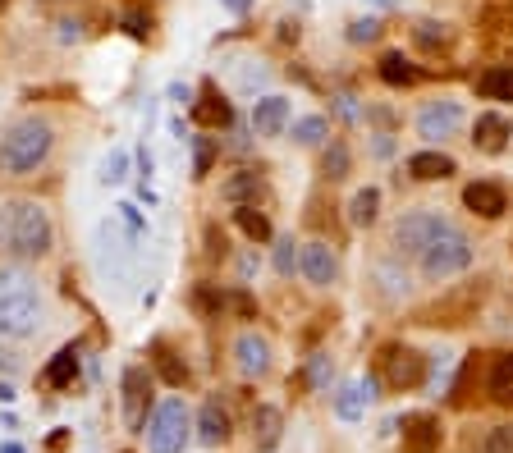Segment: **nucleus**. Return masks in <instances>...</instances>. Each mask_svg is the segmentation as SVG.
I'll return each mask as SVG.
<instances>
[{"instance_id":"nucleus-31","label":"nucleus","mask_w":513,"mask_h":453,"mask_svg":"<svg viewBox=\"0 0 513 453\" xmlns=\"http://www.w3.org/2000/svg\"><path fill=\"white\" fill-rule=\"evenodd\" d=\"M381 37V19H358V23H349V42H376Z\"/></svg>"},{"instance_id":"nucleus-2","label":"nucleus","mask_w":513,"mask_h":453,"mask_svg":"<svg viewBox=\"0 0 513 453\" xmlns=\"http://www.w3.org/2000/svg\"><path fill=\"white\" fill-rule=\"evenodd\" d=\"M42 316V298L28 270L5 266L0 270V335L5 339H28Z\"/></svg>"},{"instance_id":"nucleus-16","label":"nucleus","mask_w":513,"mask_h":453,"mask_svg":"<svg viewBox=\"0 0 513 453\" xmlns=\"http://www.w3.org/2000/svg\"><path fill=\"white\" fill-rule=\"evenodd\" d=\"M252 129L262 133V138H280V133L289 129V101L284 97L252 101Z\"/></svg>"},{"instance_id":"nucleus-35","label":"nucleus","mask_w":513,"mask_h":453,"mask_svg":"<svg viewBox=\"0 0 513 453\" xmlns=\"http://www.w3.org/2000/svg\"><path fill=\"white\" fill-rule=\"evenodd\" d=\"M307 371H312V385H326V380H330V357H321V353H317Z\"/></svg>"},{"instance_id":"nucleus-36","label":"nucleus","mask_w":513,"mask_h":453,"mask_svg":"<svg viewBox=\"0 0 513 453\" xmlns=\"http://www.w3.org/2000/svg\"><path fill=\"white\" fill-rule=\"evenodd\" d=\"M124 28H129V37H147V28H152V23L142 19V14H129V19H124Z\"/></svg>"},{"instance_id":"nucleus-26","label":"nucleus","mask_w":513,"mask_h":453,"mask_svg":"<svg viewBox=\"0 0 513 453\" xmlns=\"http://www.w3.org/2000/svg\"><path fill=\"white\" fill-rule=\"evenodd\" d=\"M262 193H266L262 174H248V170H243L239 179H230V184H225V197H230V202H239V206H252L248 197H262Z\"/></svg>"},{"instance_id":"nucleus-13","label":"nucleus","mask_w":513,"mask_h":453,"mask_svg":"<svg viewBox=\"0 0 513 453\" xmlns=\"http://www.w3.org/2000/svg\"><path fill=\"white\" fill-rule=\"evenodd\" d=\"M147 399H152V376H147V367H129L124 371V421H129L133 431L147 421Z\"/></svg>"},{"instance_id":"nucleus-18","label":"nucleus","mask_w":513,"mask_h":453,"mask_svg":"<svg viewBox=\"0 0 513 453\" xmlns=\"http://www.w3.org/2000/svg\"><path fill=\"white\" fill-rule=\"evenodd\" d=\"M454 170H459V165H454V156H445V151H417V156H408V174L422 179V184L449 179Z\"/></svg>"},{"instance_id":"nucleus-30","label":"nucleus","mask_w":513,"mask_h":453,"mask_svg":"<svg viewBox=\"0 0 513 453\" xmlns=\"http://www.w3.org/2000/svg\"><path fill=\"white\" fill-rule=\"evenodd\" d=\"M321 170H326L330 179H344V174H349V147H344V142H330Z\"/></svg>"},{"instance_id":"nucleus-7","label":"nucleus","mask_w":513,"mask_h":453,"mask_svg":"<svg viewBox=\"0 0 513 453\" xmlns=\"http://www.w3.org/2000/svg\"><path fill=\"white\" fill-rule=\"evenodd\" d=\"M381 367H385V385L390 389H417L426 385V357L417 353V348H385L381 357Z\"/></svg>"},{"instance_id":"nucleus-39","label":"nucleus","mask_w":513,"mask_h":453,"mask_svg":"<svg viewBox=\"0 0 513 453\" xmlns=\"http://www.w3.org/2000/svg\"><path fill=\"white\" fill-rule=\"evenodd\" d=\"M225 5H230V10H248V0H225Z\"/></svg>"},{"instance_id":"nucleus-20","label":"nucleus","mask_w":513,"mask_h":453,"mask_svg":"<svg viewBox=\"0 0 513 453\" xmlns=\"http://www.w3.org/2000/svg\"><path fill=\"white\" fill-rule=\"evenodd\" d=\"M486 394H491L500 408H513V353L495 357L491 376H486Z\"/></svg>"},{"instance_id":"nucleus-40","label":"nucleus","mask_w":513,"mask_h":453,"mask_svg":"<svg viewBox=\"0 0 513 453\" xmlns=\"http://www.w3.org/2000/svg\"><path fill=\"white\" fill-rule=\"evenodd\" d=\"M376 10H394V0H372Z\"/></svg>"},{"instance_id":"nucleus-24","label":"nucleus","mask_w":513,"mask_h":453,"mask_svg":"<svg viewBox=\"0 0 513 453\" xmlns=\"http://www.w3.org/2000/svg\"><path fill=\"white\" fill-rule=\"evenodd\" d=\"M74 376H78V353H74V348H60V353H55V362L46 367V385L65 389V385H74Z\"/></svg>"},{"instance_id":"nucleus-37","label":"nucleus","mask_w":513,"mask_h":453,"mask_svg":"<svg viewBox=\"0 0 513 453\" xmlns=\"http://www.w3.org/2000/svg\"><path fill=\"white\" fill-rule=\"evenodd\" d=\"M339 115H349V119L358 115V106H353V97H339Z\"/></svg>"},{"instance_id":"nucleus-6","label":"nucleus","mask_w":513,"mask_h":453,"mask_svg":"<svg viewBox=\"0 0 513 453\" xmlns=\"http://www.w3.org/2000/svg\"><path fill=\"white\" fill-rule=\"evenodd\" d=\"M445 229H449V220L440 211H413V216H404L394 225V252L399 257H422L431 248V238H440Z\"/></svg>"},{"instance_id":"nucleus-29","label":"nucleus","mask_w":513,"mask_h":453,"mask_svg":"<svg viewBox=\"0 0 513 453\" xmlns=\"http://www.w3.org/2000/svg\"><path fill=\"white\" fill-rule=\"evenodd\" d=\"M477 453H513V421H504V426H491V431L481 435V449Z\"/></svg>"},{"instance_id":"nucleus-14","label":"nucleus","mask_w":513,"mask_h":453,"mask_svg":"<svg viewBox=\"0 0 513 453\" xmlns=\"http://www.w3.org/2000/svg\"><path fill=\"white\" fill-rule=\"evenodd\" d=\"M509 138H513V124L504 115H495V110L477 115V124H472V142H477V151H486V156H500V151L509 147Z\"/></svg>"},{"instance_id":"nucleus-19","label":"nucleus","mask_w":513,"mask_h":453,"mask_svg":"<svg viewBox=\"0 0 513 453\" xmlns=\"http://www.w3.org/2000/svg\"><path fill=\"white\" fill-rule=\"evenodd\" d=\"M252 440H257V449H275L284 440V412L262 403V408L252 412Z\"/></svg>"},{"instance_id":"nucleus-3","label":"nucleus","mask_w":513,"mask_h":453,"mask_svg":"<svg viewBox=\"0 0 513 453\" xmlns=\"http://www.w3.org/2000/svg\"><path fill=\"white\" fill-rule=\"evenodd\" d=\"M51 156V124L42 119H19L0 138V170L5 174H28Z\"/></svg>"},{"instance_id":"nucleus-32","label":"nucleus","mask_w":513,"mask_h":453,"mask_svg":"<svg viewBox=\"0 0 513 453\" xmlns=\"http://www.w3.org/2000/svg\"><path fill=\"white\" fill-rule=\"evenodd\" d=\"M275 266H280V275H294V270H298L294 238H284V243H280V252H275Z\"/></svg>"},{"instance_id":"nucleus-27","label":"nucleus","mask_w":513,"mask_h":453,"mask_svg":"<svg viewBox=\"0 0 513 453\" xmlns=\"http://www.w3.org/2000/svg\"><path fill=\"white\" fill-rule=\"evenodd\" d=\"M381 78H385L390 87H408V83H417V69L408 65L399 51H390V55L381 60Z\"/></svg>"},{"instance_id":"nucleus-15","label":"nucleus","mask_w":513,"mask_h":453,"mask_svg":"<svg viewBox=\"0 0 513 453\" xmlns=\"http://www.w3.org/2000/svg\"><path fill=\"white\" fill-rule=\"evenodd\" d=\"M234 367L243 371V376H266V367H271V344H266L262 335H239L234 339Z\"/></svg>"},{"instance_id":"nucleus-17","label":"nucleus","mask_w":513,"mask_h":453,"mask_svg":"<svg viewBox=\"0 0 513 453\" xmlns=\"http://www.w3.org/2000/svg\"><path fill=\"white\" fill-rule=\"evenodd\" d=\"M193 119L202 124V129H230L234 110H230V101H225V97L216 92V83L202 87V101L193 106Z\"/></svg>"},{"instance_id":"nucleus-25","label":"nucleus","mask_w":513,"mask_h":453,"mask_svg":"<svg viewBox=\"0 0 513 453\" xmlns=\"http://www.w3.org/2000/svg\"><path fill=\"white\" fill-rule=\"evenodd\" d=\"M330 138V119L326 115H303L294 119V142H303V147H317V142Z\"/></svg>"},{"instance_id":"nucleus-4","label":"nucleus","mask_w":513,"mask_h":453,"mask_svg":"<svg viewBox=\"0 0 513 453\" xmlns=\"http://www.w3.org/2000/svg\"><path fill=\"white\" fill-rule=\"evenodd\" d=\"M422 275L426 280H454V275H463V270L472 266V243H468V234L463 229H454L449 225L440 238H431V248L422 252Z\"/></svg>"},{"instance_id":"nucleus-11","label":"nucleus","mask_w":513,"mask_h":453,"mask_svg":"<svg viewBox=\"0 0 513 453\" xmlns=\"http://www.w3.org/2000/svg\"><path fill=\"white\" fill-rule=\"evenodd\" d=\"M463 206L481 220H500L504 211H509V193H504L500 184H491V179H477V184L463 188Z\"/></svg>"},{"instance_id":"nucleus-38","label":"nucleus","mask_w":513,"mask_h":453,"mask_svg":"<svg viewBox=\"0 0 513 453\" xmlns=\"http://www.w3.org/2000/svg\"><path fill=\"white\" fill-rule=\"evenodd\" d=\"M0 453H23V444H0Z\"/></svg>"},{"instance_id":"nucleus-5","label":"nucleus","mask_w":513,"mask_h":453,"mask_svg":"<svg viewBox=\"0 0 513 453\" xmlns=\"http://www.w3.org/2000/svg\"><path fill=\"white\" fill-rule=\"evenodd\" d=\"M188 435H193V417L179 399H165L152 412V426H147V449L152 453H184Z\"/></svg>"},{"instance_id":"nucleus-33","label":"nucleus","mask_w":513,"mask_h":453,"mask_svg":"<svg viewBox=\"0 0 513 453\" xmlns=\"http://www.w3.org/2000/svg\"><path fill=\"white\" fill-rule=\"evenodd\" d=\"M124 165H129V156H124V151H115V156L106 161V174H101V179H106V184H120V179H124Z\"/></svg>"},{"instance_id":"nucleus-21","label":"nucleus","mask_w":513,"mask_h":453,"mask_svg":"<svg viewBox=\"0 0 513 453\" xmlns=\"http://www.w3.org/2000/svg\"><path fill=\"white\" fill-rule=\"evenodd\" d=\"M197 435H202V444H225L230 440V417H225L220 403H207V408L197 412Z\"/></svg>"},{"instance_id":"nucleus-22","label":"nucleus","mask_w":513,"mask_h":453,"mask_svg":"<svg viewBox=\"0 0 513 453\" xmlns=\"http://www.w3.org/2000/svg\"><path fill=\"white\" fill-rule=\"evenodd\" d=\"M376 216H381V188H358L349 202V225L367 229V225H376Z\"/></svg>"},{"instance_id":"nucleus-8","label":"nucleus","mask_w":513,"mask_h":453,"mask_svg":"<svg viewBox=\"0 0 513 453\" xmlns=\"http://www.w3.org/2000/svg\"><path fill=\"white\" fill-rule=\"evenodd\" d=\"M463 106L459 101H431V106L417 115V133L422 138H431V142H440V138H454V133L463 129Z\"/></svg>"},{"instance_id":"nucleus-1","label":"nucleus","mask_w":513,"mask_h":453,"mask_svg":"<svg viewBox=\"0 0 513 453\" xmlns=\"http://www.w3.org/2000/svg\"><path fill=\"white\" fill-rule=\"evenodd\" d=\"M0 248L14 257H46L51 252V216L28 197L0 202Z\"/></svg>"},{"instance_id":"nucleus-12","label":"nucleus","mask_w":513,"mask_h":453,"mask_svg":"<svg viewBox=\"0 0 513 453\" xmlns=\"http://www.w3.org/2000/svg\"><path fill=\"white\" fill-rule=\"evenodd\" d=\"M445 431H440V417L436 412H413L404 417V453H436Z\"/></svg>"},{"instance_id":"nucleus-28","label":"nucleus","mask_w":513,"mask_h":453,"mask_svg":"<svg viewBox=\"0 0 513 453\" xmlns=\"http://www.w3.org/2000/svg\"><path fill=\"white\" fill-rule=\"evenodd\" d=\"M234 220H239V229L252 238V243H266V238H271V220H266L257 206H239V211H234Z\"/></svg>"},{"instance_id":"nucleus-10","label":"nucleus","mask_w":513,"mask_h":453,"mask_svg":"<svg viewBox=\"0 0 513 453\" xmlns=\"http://www.w3.org/2000/svg\"><path fill=\"white\" fill-rule=\"evenodd\" d=\"M298 270L307 275V284H317V289H330L339 275V257L330 243H307L303 252H298Z\"/></svg>"},{"instance_id":"nucleus-34","label":"nucleus","mask_w":513,"mask_h":453,"mask_svg":"<svg viewBox=\"0 0 513 453\" xmlns=\"http://www.w3.org/2000/svg\"><path fill=\"white\" fill-rule=\"evenodd\" d=\"M161 376L170 380V385H184V376H188V371L179 367V362H175V357H170V353H161Z\"/></svg>"},{"instance_id":"nucleus-9","label":"nucleus","mask_w":513,"mask_h":453,"mask_svg":"<svg viewBox=\"0 0 513 453\" xmlns=\"http://www.w3.org/2000/svg\"><path fill=\"white\" fill-rule=\"evenodd\" d=\"M372 403H376V376H358V380H349V385H339L335 417L339 421H362Z\"/></svg>"},{"instance_id":"nucleus-23","label":"nucleus","mask_w":513,"mask_h":453,"mask_svg":"<svg viewBox=\"0 0 513 453\" xmlns=\"http://www.w3.org/2000/svg\"><path fill=\"white\" fill-rule=\"evenodd\" d=\"M477 92L491 101H513V69H486L477 78Z\"/></svg>"}]
</instances>
